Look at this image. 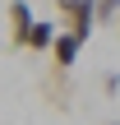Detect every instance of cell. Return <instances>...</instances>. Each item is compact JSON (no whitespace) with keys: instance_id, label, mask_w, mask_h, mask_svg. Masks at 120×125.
Segmentation results:
<instances>
[{"instance_id":"6da1fadb","label":"cell","mask_w":120,"mask_h":125,"mask_svg":"<svg viewBox=\"0 0 120 125\" xmlns=\"http://www.w3.org/2000/svg\"><path fill=\"white\" fill-rule=\"evenodd\" d=\"M55 14L65 19L69 32H79L88 42L92 37V23H97V0H55Z\"/></svg>"},{"instance_id":"7a4b0ae2","label":"cell","mask_w":120,"mask_h":125,"mask_svg":"<svg viewBox=\"0 0 120 125\" xmlns=\"http://www.w3.org/2000/svg\"><path fill=\"white\" fill-rule=\"evenodd\" d=\"M83 46H88V42H83L79 32H69V28H60V32H55V46H51V56H55V70H60V74H69V70L79 65V56H83Z\"/></svg>"},{"instance_id":"3957f363","label":"cell","mask_w":120,"mask_h":125,"mask_svg":"<svg viewBox=\"0 0 120 125\" xmlns=\"http://www.w3.org/2000/svg\"><path fill=\"white\" fill-rule=\"evenodd\" d=\"M32 9H28V0H9V46H23L28 51V32H32Z\"/></svg>"},{"instance_id":"277c9868","label":"cell","mask_w":120,"mask_h":125,"mask_svg":"<svg viewBox=\"0 0 120 125\" xmlns=\"http://www.w3.org/2000/svg\"><path fill=\"white\" fill-rule=\"evenodd\" d=\"M55 32H60V28H55L51 19H37L32 32H28V51H51V46H55Z\"/></svg>"},{"instance_id":"5b68a950","label":"cell","mask_w":120,"mask_h":125,"mask_svg":"<svg viewBox=\"0 0 120 125\" xmlns=\"http://www.w3.org/2000/svg\"><path fill=\"white\" fill-rule=\"evenodd\" d=\"M120 19V0H97V23H116Z\"/></svg>"},{"instance_id":"8992f818","label":"cell","mask_w":120,"mask_h":125,"mask_svg":"<svg viewBox=\"0 0 120 125\" xmlns=\"http://www.w3.org/2000/svg\"><path fill=\"white\" fill-rule=\"evenodd\" d=\"M102 93L116 97V93H120V74H102Z\"/></svg>"},{"instance_id":"52a82bcc","label":"cell","mask_w":120,"mask_h":125,"mask_svg":"<svg viewBox=\"0 0 120 125\" xmlns=\"http://www.w3.org/2000/svg\"><path fill=\"white\" fill-rule=\"evenodd\" d=\"M106 125H120V121H106Z\"/></svg>"},{"instance_id":"ba28073f","label":"cell","mask_w":120,"mask_h":125,"mask_svg":"<svg viewBox=\"0 0 120 125\" xmlns=\"http://www.w3.org/2000/svg\"><path fill=\"white\" fill-rule=\"evenodd\" d=\"M116 28H120V19H116Z\"/></svg>"}]
</instances>
